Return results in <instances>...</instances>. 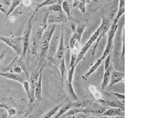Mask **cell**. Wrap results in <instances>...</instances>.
<instances>
[{"mask_svg": "<svg viewBox=\"0 0 159 118\" xmlns=\"http://www.w3.org/2000/svg\"><path fill=\"white\" fill-rule=\"evenodd\" d=\"M47 11L52 13H58V14H64V11H63L61 8V5L59 4V3H56V4L49 6V8H47Z\"/></svg>", "mask_w": 159, "mask_h": 118, "instance_id": "30", "label": "cell"}, {"mask_svg": "<svg viewBox=\"0 0 159 118\" xmlns=\"http://www.w3.org/2000/svg\"><path fill=\"white\" fill-rule=\"evenodd\" d=\"M21 2L22 0H11V2L10 3V6H9L8 11L6 15H5V17L8 18V16L11 15V14H12L14 12V11L21 4Z\"/></svg>", "mask_w": 159, "mask_h": 118, "instance_id": "28", "label": "cell"}, {"mask_svg": "<svg viewBox=\"0 0 159 118\" xmlns=\"http://www.w3.org/2000/svg\"><path fill=\"white\" fill-rule=\"evenodd\" d=\"M92 102H93V100H91V99H82V100H79L78 99V100L73 102V107L84 108L89 106Z\"/></svg>", "mask_w": 159, "mask_h": 118, "instance_id": "23", "label": "cell"}, {"mask_svg": "<svg viewBox=\"0 0 159 118\" xmlns=\"http://www.w3.org/2000/svg\"><path fill=\"white\" fill-rule=\"evenodd\" d=\"M100 116L105 117H116V116H125V108L112 107L108 108Z\"/></svg>", "mask_w": 159, "mask_h": 118, "instance_id": "15", "label": "cell"}, {"mask_svg": "<svg viewBox=\"0 0 159 118\" xmlns=\"http://www.w3.org/2000/svg\"><path fill=\"white\" fill-rule=\"evenodd\" d=\"M10 2L8 0H0V11L6 15L8 11Z\"/></svg>", "mask_w": 159, "mask_h": 118, "instance_id": "31", "label": "cell"}, {"mask_svg": "<svg viewBox=\"0 0 159 118\" xmlns=\"http://www.w3.org/2000/svg\"><path fill=\"white\" fill-rule=\"evenodd\" d=\"M5 71H11L16 74L27 73L25 70V64H24V59L22 56L16 57L8 65L6 69H5L4 72ZM28 74V73H27Z\"/></svg>", "mask_w": 159, "mask_h": 118, "instance_id": "8", "label": "cell"}, {"mask_svg": "<svg viewBox=\"0 0 159 118\" xmlns=\"http://www.w3.org/2000/svg\"><path fill=\"white\" fill-rule=\"evenodd\" d=\"M103 60H104V59L102 58V57H100V58H99V59H98L97 61L95 62V63L93 64V65H91V67H90V69H89V71H88L87 73L84 74L82 77L83 80H88V79L89 78V77L90 76V75L93 74L96 71H97L98 68H99V66H100V65L102 64V62H103Z\"/></svg>", "mask_w": 159, "mask_h": 118, "instance_id": "17", "label": "cell"}, {"mask_svg": "<svg viewBox=\"0 0 159 118\" xmlns=\"http://www.w3.org/2000/svg\"><path fill=\"white\" fill-rule=\"evenodd\" d=\"M55 27H56L55 24L48 25L47 27L42 35L41 40H40V44H39V53L38 54V60H37L39 68L41 67L45 62L48 51H49L50 41L55 32Z\"/></svg>", "mask_w": 159, "mask_h": 118, "instance_id": "1", "label": "cell"}, {"mask_svg": "<svg viewBox=\"0 0 159 118\" xmlns=\"http://www.w3.org/2000/svg\"><path fill=\"white\" fill-rule=\"evenodd\" d=\"M0 108H5V109L7 111V112H8V115L10 116V117H12V116L16 115V108L9 106L6 103L4 102V101H0Z\"/></svg>", "mask_w": 159, "mask_h": 118, "instance_id": "26", "label": "cell"}, {"mask_svg": "<svg viewBox=\"0 0 159 118\" xmlns=\"http://www.w3.org/2000/svg\"><path fill=\"white\" fill-rule=\"evenodd\" d=\"M24 118H30V117H29V116H26V117H24Z\"/></svg>", "mask_w": 159, "mask_h": 118, "instance_id": "43", "label": "cell"}, {"mask_svg": "<svg viewBox=\"0 0 159 118\" xmlns=\"http://www.w3.org/2000/svg\"><path fill=\"white\" fill-rule=\"evenodd\" d=\"M65 53V47H64V27H61V38L59 41V45L55 55V65H58L59 62L64 57Z\"/></svg>", "mask_w": 159, "mask_h": 118, "instance_id": "12", "label": "cell"}, {"mask_svg": "<svg viewBox=\"0 0 159 118\" xmlns=\"http://www.w3.org/2000/svg\"><path fill=\"white\" fill-rule=\"evenodd\" d=\"M125 13V0H120L119 1V6H118L117 14H116V17L114 19L119 21V19L124 15Z\"/></svg>", "mask_w": 159, "mask_h": 118, "instance_id": "27", "label": "cell"}, {"mask_svg": "<svg viewBox=\"0 0 159 118\" xmlns=\"http://www.w3.org/2000/svg\"><path fill=\"white\" fill-rule=\"evenodd\" d=\"M73 101H68V102H66V100L64 101V104L62 105L60 107V108L58 110V112L55 113V114L53 116L52 118H59L61 116L63 115L66 111H68L70 108L73 107Z\"/></svg>", "mask_w": 159, "mask_h": 118, "instance_id": "18", "label": "cell"}, {"mask_svg": "<svg viewBox=\"0 0 159 118\" xmlns=\"http://www.w3.org/2000/svg\"><path fill=\"white\" fill-rule=\"evenodd\" d=\"M35 14L33 13V14L30 16L29 19L28 20V23L26 26H25V30H24L23 34H22V45H23V53H22V57L23 59L25 58L28 50L29 48V44H30L31 40V30H32V20L33 18L34 17Z\"/></svg>", "mask_w": 159, "mask_h": 118, "instance_id": "6", "label": "cell"}, {"mask_svg": "<svg viewBox=\"0 0 159 118\" xmlns=\"http://www.w3.org/2000/svg\"><path fill=\"white\" fill-rule=\"evenodd\" d=\"M48 14H49L48 11L42 14L40 19L37 22L35 26L34 27H32V30H31V42H32L31 48H32V53L37 56H38V50L39 48V44H40V40H41L42 35L48 26Z\"/></svg>", "mask_w": 159, "mask_h": 118, "instance_id": "2", "label": "cell"}, {"mask_svg": "<svg viewBox=\"0 0 159 118\" xmlns=\"http://www.w3.org/2000/svg\"><path fill=\"white\" fill-rule=\"evenodd\" d=\"M10 21L11 22V23H14V22L15 21V18H14V16H11V17H10Z\"/></svg>", "mask_w": 159, "mask_h": 118, "instance_id": "39", "label": "cell"}, {"mask_svg": "<svg viewBox=\"0 0 159 118\" xmlns=\"http://www.w3.org/2000/svg\"><path fill=\"white\" fill-rule=\"evenodd\" d=\"M66 1H69V0H66Z\"/></svg>", "mask_w": 159, "mask_h": 118, "instance_id": "44", "label": "cell"}, {"mask_svg": "<svg viewBox=\"0 0 159 118\" xmlns=\"http://www.w3.org/2000/svg\"><path fill=\"white\" fill-rule=\"evenodd\" d=\"M125 80V72L124 71H118L116 70H113L111 74L110 80L108 84V88H110L111 86L118 83L120 82H124Z\"/></svg>", "mask_w": 159, "mask_h": 118, "instance_id": "13", "label": "cell"}, {"mask_svg": "<svg viewBox=\"0 0 159 118\" xmlns=\"http://www.w3.org/2000/svg\"><path fill=\"white\" fill-rule=\"evenodd\" d=\"M0 76L5 77V78L14 81L19 82L20 83H23L25 80H29V74L27 73L16 74L11 71H5V72H0Z\"/></svg>", "mask_w": 159, "mask_h": 118, "instance_id": "10", "label": "cell"}, {"mask_svg": "<svg viewBox=\"0 0 159 118\" xmlns=\"http://www.w3.org/2000/svg\"><path fill=\"white\" fill-rule=\"evenodd\" d=\"M118 27L116 29L115 36L114 38V42H113V48L112 52L113 57H114V63L117 65L118 62L120 61L122 65L123 62L121 61V54L122 50H123V46L125 44V37L123 34V39L122 36L123 31L124 30V18L119 19L118 21Z\"/></svg>", "mask_w": 159, "mask_h": 118, "instance_id": "3", "label": "cell"}, {"mask_svg": "<svg viewBox=\"0 0 159 118\" xmlns=\"http://www.w3.org/2000/svg\"><path fill=\"white\" fill-rule=\"evenodd\" d=\"M75 66L73 65L72 67L69 68L68 70V74H67V80L70 83H73V74H74V71H75Z\"/></svg>", "mask_w": 159, "mask_h": 118, "instance_id": "33", "label": "cell"}, {"mask_svg": "<svg viewBox=\"0 0 159 118\" xmlns=\"http://www.w3.org/2000/svg\"><path fill=\"white\" fill-rule=\"evenodd\" d=\"M111 53H109V54L105 58L104 61V71H106L109 69L111 65H112L111 62Z\"/></svg>", "mask_w": 159, "mask_h": 118, "instance_id": "34", "label": "cell"}, {"mask_svg": "<svg viewBox=\"0 0 159 118\" xmlns=\"http://www.w3.org/2000/svg\"><path fill=\"white\" fill-rule=\"evenodd\" d=\"M56 3H58V0H43L40 4L37 5V8L35 9L34 13L36 14V13L42 8H44V7H47V6L49 7L50 6V5L56 4Z\"/></svg>", "mask_w": 159, "mask_h": 118, "instance_id": "25", "label": "cell"}, {"mask_svg": "<svg viewBox=\"0 0 159 118\" xmlns=\"http://www.w3.org/2000/svg\"><path fill=\"white\" fill-rule=\"evenodd\" d=\"M110 95L113 96L115 98H116L118 100H120L122 103L124 104V99H125V95H123V94H118V93H115V92H110V93H108Z\"/></svg>", "mask_w": 159, "mask_h": 118, "instance_id": "35", "label": "cell"}, {"mask_svg": "<svg viewBox=\"0 0 159 118\" xmlns=\"http://www.w3.org/2000/svg\"><path fill=\"white\" fill-rule=\"evenodd\" d=\"M45 66V64H43L40 67V74H39L38 82H37V84L34 88V97L35 99L39 101L42 100V79H43V71Z\"/></svg>", "mask_w": 159, "mask_h": 118, "instance_id": "14", "label": "cell"}, {"mask_svg": "<svg viewBox=\"0 0 159 118\" xmlns=\"http://www.w3.org/2000/svg\"><path fill=\"white\" fill-rule=\"evenodd\" d=\"M85 25H79L73 30V34L70 39L69 46L70 50L71 53L78 55L81 48H82V43H81V40H82L83 33L85 30Z\"/></svg>", "mask_w": 159, "mask_h": 118, "instance_id": "4", "label": "cell"}, {"mask_svg": "<svg viewBox=\"0 0 159 118\" xmlns=\"http://www.w3.org/2000/svg\"><path fill=\"white\" fill-rule=\"evenodd\" d=\"M63 0H58V3H59V4H61Z\"/></svg>", "mask_w": 159, "mask_h": 118, "instance_id": "41", "label": "cell"}, {"mask_svg": "<svg viewBox=\"0 0 159 118\" xmlns=\"http://www.w3.org/2000/svg\"><path fill=\"white\" fill-rule=\"evenodd\" d=\"M6 53H7L6 51H2V53H0V64H1V62L3 60V59L5 58V55H6Z\"/></svg>", "mask_w": 159, "mask_h": 118, "instance_id": "38", "label": "cell"}, {"mask_svg": "<svg viewBox=\"0 0 159 118\" xmlns=\"http://www.w3.org/2000/svg\"><path fill=\"white\" fill-rule=\"evenodd\" d=\"M58 69L60 71V74H61V88H63V86H64V73L66 71V65H65V58L64 57L61 60V61L59 62L58 65Z\"/></svg>", "mask_w": 159, "mask_h": 118, "instance_id": "22", "label": "cell"}, {"mask_svg": "<svg viewBox=\"0 0 159 118\" xmlns=\"http://www.w3.org/2000/svg\"><path fill=\"white\" fill-rule=\"evenodd\" d=\"M100 34H101V30H100V27H99L97 30H96L95 32H94L93 34L91 35V36H90L89 40H88V41L86 42L85 45L82 46V48H81V50H80V51H79V53H78V55H77L76 60H75V65H74L75 67H76V65H78V64L81 62V60H83V59L84 58L86 53H88V51L90 49V48L91 47L92 45H93L94 42H96V40H97V38L99 37Z\"/></svg>", "mask_w": 159, "mask_h": 118, "instance_id": "7", "label": "cell"}, {"mask_svg": "<svg viewBox=\"0 0 159 118\" xmlns=\"http://www.w3.org/2000/svg\"><path fill=\"white\" fill-rule=\"evenodd\" d=\"M114 70V66L112 65L109 67V69L106 71H104V75H103V80H102V89L105 90V88H107L108 84L110 80L111 74L112 71Z\"/></svg>", "mask_w": 159, "mask_h": 118, "instance_id": "19", "label": "cell"}, {"mask_svg": "<svg viewBox=\"0 0 159 118\" xmlns=\"http://www.w3.org/2000/svg\"><path fill=\"white\" fill-rule=\"evenodd\" d=\"M107 108H108L102 106L99 103H97V101L96 102L93 101L88 107L83 108L82 113L88 114V115L100 116Z\"/></svg>", "mask_w": 159, "mask_h": 118, "instance_id": "9", "label": "cell"}, {"mask_svg": "<svg viewBox=\"0 0 159 118\" xmlns=\"http://www.w3.org/2000/svg\"><path fill=\"white\" fill-rule=\"evenodd\" d=\"M87 117H88V114H85L84 113H79L74 114V115L70 116V117H67L66 118H87Z\"/></svg>", "mask_w": 159, "mask_h": 118, "instance_id": "36", "label": "cell"}, {"mask_svg": "<svg viewBox=\"0 0 159 118\" xmlns=\"http://www.w3.org/2000/svg\"><path fill=\"white\" fill-rule=\"evenodd\" d=\"M63 88H64V91H66V95H68L71 101H76L79 99L78 98L76 94H75V91H74L73 87V84L70 83L67 80H65L64 82V86H63Z\"/></svg>", "mask_w": 159, "mask_h": 118, "instance_id": "16", "label": "cell"}, {"mask_svg": "<svg viewBox=\"0 0 159 118\" xmlns=\"http://www.w3.org/2000/svg\"><path fill=\"white\" fill-rule=\"evenodd\" d=\"M22 4H23V6L29 7L30 6L31 4V0H22Z\"/></svg>", "mask_w": 159, "mask_h": 118, "instance_id": "37", "label": "cell"}, {"mask_svg": "<svg viewBox=\"0 0 159 118\" xmlns=\"http://www.w3.org/2000/svg\"><path fill=\"white\" fill-rule=\"evenodd\" d=\"M61 5L63 11H64V13H65L67 19H70V17H71V13H70V3L69 2V1L63 0Z\"/></svg>", "mask_w": 159, "mask_h": 118, "instance_id": "29", "label": "cell"}, {"mask_svg": "<svg viewBox=\"0 0 159 118\" xmlns=\"http://www.w3.org/2000/svg\"><path fill=\"white\" fill-rule=\"evenodd\" d=\"M75 0H71V4L73 2H75Z\"/></svg>", "mask_w": 159, "mask_h": 118, "instance_id": "42", "label": "cell"}, {"mask_svg": "<svg viewBox=\"0 0 159 118\" xmlns=\"http://www.w3.org/2000/svg\"><path fill=\"white\" fill-rule=\"evenodd\" d=\"M68 19L66 16L64 14H58V13L49 12L47 17L48 25H57L58 23H67Z\"/></svg>", "mask_w": 159, "mask_h": 118, "instance_id": "11", "label": "cell"}, {"mask_svg": "<svg viewBox=\"0 0 159 118\" xmlns=\"http://www.w3.org/2000/svg\"><path fill=\"white\" fill-rule=\"evenodd\" d=\"M86 2L85 0H75L72 3V6L73 8H76L80 11L82 14H84L86 11Z\"/></svg>", "mask_w": 159, "mask_h": 118, "instance_id": "21", "label": "cell"}, {"mask_svg": "<svg viewBox=\"0 0 159 118\" xmlns=\"http://www.w3.org/2000/svg\"><path fill=\"white\" fill-rule=\"evenodd\" d=\"M88 91H89L90 93L93 96V98L97 102L104 98L102 92L99 91V90H98V88L96 87L95 86H93V85H90V86H89V87H88Z\"/></svg>", "mask_w": 159, "mask_h": 118, "instance_id": "20", "label": "cell"}, {"mask_svg": "<svg viewBox=\"0 0 159 118\" xmlns=\"http://www.w3.org/2000/svg\"><path fill=\"white\" fill-rule=\"evenodd\" d=\"M91 1H92V0H85L86 4H89V3H90Z\"/></svg>", "mask_w": 159, "mask_h": 118, "instance_id": "40", "label": "cell"}, {"mask_svg": "<svg viewBox=\"0 0 159 118\" xmlns=\"http://www.w3.org/2000/svg\"><path fill=\"white\" fill-rule=\"evenodd\" d=\"M64 101H62L61 103H59V104L57 105V106H55V107H53L52 108H51L50 110L49 111V112H47V113L44 114L43 116H42L41 118H52L53 117V116L55 115V113H56L57 112H58V110L60 108V107L62 106L63 104H64Z\"/></svg>", "mask_w": 159, "mask_h": 118, "instance_id": "24", "label": "cell"}, {"mask_svg": "<svg viewBox=\"0 0 159 118\" xmlns=\"http://www.w3.org/2000/svg\"><path fill=\"white\" fill-rule=\"evenodd\" d=\"M23 86L24 89H25V92L27 94V97H28V100H29V103H28V106H30V105L32 104L31 103V95H30V86H29V82L28 80H25L23 82Z\"/></svg>", "mask_w": 159, "mask_h": 118, "instance_id": "32", "label": "cell"}, {"mask_svg": "<svg viewBox=\"0 0 159 118\" xmlns=\"http://www.w3.org/2000/svg\"><path fill=\"white\" fill-rule=\"evenodd\" d=\"M0 41L4 42L8 47L11 48L18 56H22L23 53V45H22V36H6L0 35Z\"/></svg>", "mask_w": 159, "mask_h": 118, "instance_id": "5", "label": "cell"}]
</instances>
